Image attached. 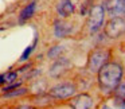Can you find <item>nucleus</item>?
<instances>
[{"label": "nucleus", "instance_id": "1", "mask_svg": "<svg viewBox=\"0 0 125 109\" xmlns=\"http://www.w3.org/2000/svg\"><path fill=\"white\" fill-rule=\"evenodd\" d=\"M122 69L117 63H106L98 70V82L102 90L112 92L121 82Z\"/></svg>", "mask_w": 125, "mask_h": 109}, {"label": "nucleus", "instance_id": "2", "mask_svg": "<svg viewBox=\"0 0 125 109\" xmlns=\"http://www.w3.org/2000/svg\"><path fill=\"white\" fill-rule=\"evenodd\" d=\"M109 59V51L106 50H95L90 54L87 67L90 71H98L104 65H106Z\"/></svg>", "mask_w": 125, "mask_h": 109}, {"label": "nucleus", "instance_id": "3", "mask_svg": "<svg viewBox=\"0 0 125 109\" xmlns=\"http://www.w3.org/2000/svg\"><path fill=\"white\" fill-rule=\"evenodd\" d=\"M104 16H105V10H104L102 6L93 7L92 12H90L89 22H87V26H89L90 33H97V31L102 27Z\"/></svg>", "mask_w": 125, "mask_h": 109}, {"label": "nucleus", "instance_id": "4", "mask_svg": "<svg viewBox=\"0 0 125 109\" xmlns=\"http://www.w3.org/2000/svg\"><path fill=\"white\" fill-rule=\"evenodd\" d=\"M75 93V86L70 82H65V84H59L57 86L51 87L50 90V96L58 100H63V98H69L74 96Z\"/></svg>", "mask_w": 125, "mask_h": 109}, {"label": "nucleus", "instance_id": "5", "mask_svg": "<svg viewBox=\"0 0 125 109\" xmlns=\"http://www.w3.org/2000/svg\"><path fill=\"white\" fill-rule=\"evenodd\" d=\"M125 31V22L121 18H114L110 20V23L106 27V34L112 38H116V36L121 35Z\"/></svg>", "mask_w": 125, "mask_h": 109}, {"label": "nucleus", "instance_id": "6", "mask_svg": "<svg viewBox=\"0 0 125 109\" xmlns=\"http://www.w3.org/2000/svg\"><path fill=\"white\" fill-rule=\"evenodd\" d=\"M108 11L113 18H121L125 15V0H110L108 3Z\"/></svg>", "mask_w": 125, "mask_h": 109}, {"label": "nucleus", "instance_id": "7", "mask_svg": "<svg viewBox=\"0 0 125 109\" xmlns=\"http://www.w3.org/2000/svg\"><path fill=\"white\" fill-rule=\"evenodd\" d=\"M93 101L89 94H79L71 101V108L73 109H89L92 106Z\"/></svg>", "mask_w": 125, "mask_h": 109}, {"label": "nucleus", "instance_id": "8", "mask_svg": "<svg viewBox=\"0 0 125 109\" xmlns=\"http://www.w3.org/2000/svg\"><path fill=\"white\" fill-rule=\"evenodd\" d=\"M57 11L62 18H67L74 12V4L71 0H61L57 6Z\"/></svg>", "mask_w": 125, "mask_h": 109}, {"label": "nucleus", "instance_id": "9", "mask_svg": "<svg viewBox=\"0 0 125 109\" xmlns=\"http://www.w3.org/2000/svg\"><path fill=\"white\" fill-rule=\"evenodd\" d=\"M54 33H55L57 38H63V36L69 35L71 33V26L62 22V20H57L55 26H54Z\"/></svg>", "mask_w": 125, "mask_h": 109}, {"label": "nucleus", "instance_id": "10", "mask_svg": "<svg viewBox=\"0 0 125 109\" xmlns=\"http://www.w3.org/2000/svg\"><path fill=\"white\" fill-rule=\"evenodd\" d=\"M35 8H36V3L35 1H32V3H30L28 6H26L22 10V12H20V22H24V20L30 19L31 16L34 15V12H35Z\"/></svg>", "mask_w": 125, "mask_h": 109}, {"label": "nucleus", "instance_id": "11", "mask_svg": "<svg viewBox=\"0 0 125 109\" xmlns=\"http://www.w3.org/2000/svg\"><path fill=\"white\" fill-rule=\"evenodd\" d=\"M67 59H65V58H62V59H58L57 62L54 63V65H52V67L50 69V74H51V76H58V74H59V71L62 70V67H63V65H67Z\"/></svg>", "mask_w": 125, "mask_h": 109}, {"label": "nucleus", "instance_id": "12", "mask_svg": "<svg viewBox=\"0 0 125 109\" xmlns=\"http://www.w3.org/2000/svg\"><path fill=\"white\" fill-rule=\"evenodd\" d=\"M27 93V89L24 87H18V89L12 90V92H8V93H4V97L6 98H11V97H19V96H23Z\"/></svg>", "mask_w": 125, "mask_h": 109}, {"label": "nucleus", "instance_id": "13", "mask_svg": "<svg viewBox=\"0 0 125 109\" xmlns=\"http://www.w3.org/2000/svg\"><path fill=\"white\" fill-rule=\"evenodd\" d=\"M114 90H116V94L120 98L125 100V82H120L118 86H117Z\"/></svg>", "mask_w": 125, "mask_h": 109}, {"label": "nucleus", "instance_id": "14", "mask_svg": "<svg viewBox=\"0 0 125 109\" xmlns=\"http://www.w3.org/2000/svg\"><path fill=\"white\" fill-rule=\"evenodd\" d=\"M62 51H63V46H54V47H52V49L49 51V57H50V58H57Z\"/></svg>", "mask_w": 125, "mask_h": 109}, {"label": "nucleus", "instance_id": "15", "mask_svg": "<svg viewBox=\"0 0 125 109\" xmlns=\"http://www.w3.org/2000/svg\"><path fill=\"white\" fill-rule=\"evenodd\" d=\"M18 77V73L16 71H10V73L4 74V81L6 82H10V84H14V81Z\"/></svg>", "mask_w": 125, "mask_h": 109}, {"label": "nucleus", "instance_id": "16", "mask_svg": "<svg viewBox=\"0 0 125 109\" xmlns=\"http://www.w3.org/2000/svg\"><path fill=\"white\" fill-rule=\"evenodd\" d=\"M32 50H34V46H28V47H26V50L23 51L22 57H20V61H22V62L27 61V59H28V57L31 55V53H32Z\"/></svg>", "mask_w": 125, "mask_h": 109}, {"label": "nucleus", "instance_id": "17", "mask_svg": "<svg viewBox=\"0 0 125 109\" xmlns=\"http://www.w3.org/2000/svg\"><path fill=\"white\" fill-rule=\"evenodd\" d=\"M20 86V82H15V84H10L8 86H6L3 89V92L4 93H8V92H12V90H15V89H18V87Z\"/></svg>", "mask_w": 125, "mask_h": 109}, {"label": "nucleus", "instance_id": "18", "mask_svg": "<svg viewBox=\"0 0 125 109\" xmlns=\"http://www.w3.org/2000/svg\"><path fill=\"white\" fill-rule=\"evenodd\" d=\"M16 109H34V108L30 106V105H22V106H19V108H16Z\"/></svg>", "mask_w": 125, "mask_h": 109}, {"label": "nucleus", "instance_id": "19", "mask_svg": "<svg viewBox=\"0 0 125 109\" xmlns=\"http://www.w3.org/2000/svg\"><path fill=\"white\" fill-rule=\"evenodd\" d=\"M3 82H6L4 81V74H0V84H3Z\"/></svg>", "mask_w": 125, "mask_h": 109}, {"label": "nucleus", "instance_id": "20", "mask_svg": "<svg viewBox=\"0 0 125 109\" xmlns=\"http://www.w3.org/2000/svg\"><path fill=\"white\" fill-rule=\"evenodd\" d=\"M102 109H110V108H109V106H106V105H105V106H104Z\"/></svg>", "mask_w": 125, "mask_h": 109}]
</instances>
